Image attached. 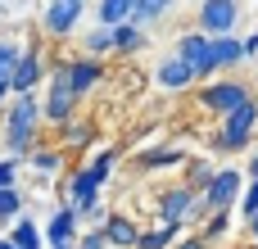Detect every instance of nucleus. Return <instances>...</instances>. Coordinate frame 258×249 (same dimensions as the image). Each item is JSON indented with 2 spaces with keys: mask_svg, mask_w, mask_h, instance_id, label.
<instances>
[{
  "mask_svg": "<svg viewBox=\"0 0 258 249\" xmlns=\"http://www.w3.org/2000/svg\"><path fill=\"white\" fill-rule=\"evenodd\" d=\"M59 132H63V154H68V150L91 145V122H77V118H73V122H68V127H59Z\"/></svg>",
  "mask_w": 258,
  "mask_h": 249,
  "instance_id": "25",
  "label": "nucleus"
},
{
  "mask_svg": "<svg viewBox=\"0 0 258 249\" xmlns=\"http://www.w3.org/2000/svg\"><path fill=\"white\" fill-rule=\"evenodd\" d=\"M236 209H240V218H245V222L258 213V181H249V186L240 191V204H236Z\"/></svg>",
  "mask_w": 258,
  "mask_h": 249,
  "instance_id": "30",
  "label": "nucleus"
},
{
  "mask_svg": "<svg viewBox=\"0 0 258 249\" xmlns=\"http://www.w3.org/2000/svg\"><path fill=\"white\" fill-rule=\"evenodd\" d=\"M172 54H181V59L195 68V77H200V82H213V77H218V64H213V36H209V32H200V27L181 32Z\"/></svg>",
  "mask_w": 258,
  "mask_h": 249,
  "instance_id": "7",
  "label": "nucleus"
},
{
  "mask_svg": "<svg viewBox=\"0 0 258 249\" xmlns=\"http://www.w3.org/2000/svg\"><path fill=\"white\" fill-rule=\"evenodd\" d=\"M86 54H91V59H109V54H113V27L86 32Z\"/></svg>",
  "mask_w": 258,
  "mask_h": 249,
  "instance_id": "23",
  "label": "nucleus"
},
{
  "mask_svg": "<svg viewBox=\"0 0 258 249\" xmlns=\"http://www.w3.org/2000/svg\"><path fill=\"white\" fill-rule=\"evenodd\" d=\"M77 249H109V245H104V231H100V227H91L86 236H77Z\"/></svg>",
  "mask_w": 258,
  "mask_h": 249,
  "instance_id": "32",
  "label": "nucleus"
},
{
  "mask_svg": "<svg viewBox=\"0 0 258 249\" xmlns=\"http://www.w3.org/2000/svg\"><path fill=\"white\" fill-rule=\"evenodd\" d=\"M145 41H150V36H145V27H136L132 18L113 27V54H141V50H145Z\"/></svg>",
  "mask_w": 258,
  "mask_h": 249,
  "instance_id": "18",
  "label": "nucleus"
},
{
  "mask_svg": "<svg viewBox=\"0 0 258 249\" xmlns=\"http://www.w3.org/2000/svg\"><path fill=\"white\" fill-rule=\"evenodd\" d=\"M249 100H254V91H249L240 77H213V82L200 86V109H209L218 122H222L227 113H236L240 104H249Z\"/></svg>",
  "mask_w": 258,
  "mask_h": 249,
  "instance_id": "5",
  "label": "nucleus"
},
{
  "mask_svg": "<svg viewBox=\"0 0 258 249\" xmlns=\"http://www.w3.org/2000/svg\"><path fill=\"white\" fill-rule=\"evenodd\" d=\"M213 172H218V168H213V163H204V159H195V163H190V168H186V186H190V191H195V195H204V186H209V181H213Z\"/></svg>",
  "mask_w": 258,
  "mask_h": 249,
  "instance_id": "26",
  "label": "nucleus"
},
{
  "mask_svg": "<svg viewBox=\"0 0 258 249\" xmlns=\"http://www.w3.org/2000/svg\"><path fill=\"white\" fill-rule=\"evenodd\" d=\"M213 64L218 73H231L236 64H245V41L231 32V36H213Z\"/></svg>",
  "mask_w": 258,
  "mask_h": 249,
  "instance_id": "16",
  "label": "nucleus"
},
{
  "mask_svg": "<svg viewBox=\"0 0 258 249\" xmlns=\"http://www.w3.org/2000/svg\"><path fill=\"white\" fill-rule=\"evenodd\" d=\"M245 41V59H258V32H249V36H240Z\"/></svg>",
  "mask_w": 258,
  "mask_h": 249,
  "instance_id": "34",
  "label": "nucleus"
},
{
  "mask_svg": "<svg viewBox=\"0 0 258 249\" xmlns=\"http://www.w3.org/2000/svg\"><path fill=\"white\" fill-rule=\"evenodd\" d=\"M77 209L73 204H63L54 218H50V227H45V240H50V249H77Z\"/></svg>",
  "mask_w": 258,
  "mask_h": 249,
  "instance_id": "14",
  "label": "nucleus"
},
{
  "mask_svg": "<svg viewBox=\"0 0 258 249\" xmlns=\"http://www.w3.org/2000/svg\"><path fill=\"white\" fill-rule=\"evenodd\" d=\"M100 82H104V59H91V54L68 59V86L77 91V100H82L86 91H95Z\"/></svg>",
  "mask_w": 258,
  "mask_h": 249,
  "instance_id": "12",
  "label": "nucleus"
},
{
  "mask_svg": "<svg viewBox=\"0 0 258 249\" xmlns=\"http://www.w3.org/2000/svg\"><path fill=\"white\" fill-rule=\"evenodd\" d=\"M45 77H50V95L41 100V113H45V122L68 127V122L77 118V91L68 86V59L45 64Z\"/></svg>",
  "mask_w": 258,
  "mask_h": 249,
  "instance_id": "3",
  "label": "nucleus"
},
{
  "mask_svg": "<svg viewBox=\"0 0 258 249\" xmlns=\"http://www.w3.org/2000/svg\"><path fill=\"white\" fill-rule=\"evenodd\" d=\"M254 132H258V95L218 122V132H213V150H218V154H240V150H249Z\"/></svg>",
  "mask_w": 258,
  "mask_h": 249,
  "instance_id": "4",
  "label": "nucleus"
},
{
  "mask_svg": "<svg viewBox=\"0 0 258 249\" xmlns=\"http://www.w3.org/2000/svg\"><path fill=\"white\" fill-rule=\"evenodd\" d=\"M18 59H23V50H18V41H9V36H0V82H9V77H14V68H18Z\"/></svg>",
  "mask_w": 258,
  "mask_h": 249,
  "instance_id": "28",
  "label": "nucleus"
},
{
  "mask_svg": "<svg viewBox=\"0 0 258 249\" xmlns=\"http://www.w3.org/2000/svg\"><path fill=\"white\" fill-rule=\"evenodd\" d=\"M82 14H86V0H45V36L50 41L73 36Z\"/></svg>",
  "mask_w": 258,
  "mask_h": 249,
  "instance_id": "10",
  "label": "nucleus"
},
{
  "mask_svg": "<svg viewBox=\"0 0 258 249\" xmlns=\"http://www.w3.org/2000/svg\"><path fill=\"white\" fill-rule=\"evenodd\" d=\"M172 249H209V240L204 236H186V240H177Z\"/></svg>",
  "mask_w": 258,
  "mask_h": 249,
  "instance_id": "33",
  "label": "nucleus"
},
{
  "mask_svg": "<svg viewBox=\"0 0 258 249\" xmlns=\"http://www.w3.org/2000/svg\"><path fill=\"white\" fill-rule=\"evenodd\" d=\"M14 100V91H9V82H0V113H5V104Z\"/></svg>",
  "mask_w": 258,
  "mask_h": 249,
  "instance_id": "35",
  "label": "nucleus"
},
{
  "mask_svg": "<svg viewBox=\"0 0 258 249\" xmlns=\"http://www.w3.org/2000/svg\"><path fill=\"white\" fill-rule=\"evenodd\" d=\"M172 5H177V0H136V9H132V23H136V27H150V23H154V18H163Z\"/></svg>",
  "mask_w": 258,
  "mask_h": 249,
  "instance_id": "22",
  "label": "nucleus"
},
{
  "mask_svg": "<svg viewBox=\"0 0 258 249\" xmlns=\"http://www.w3.org/2000/svg\"><path fill=\"white\" fill-rule=\"evenodd\" d=\"M204 218H209V209H204V200L186 181L159 195V222L163 227H186V222H204Z\"/></svg>",
  "mask_w": 258,
  "mask_h": 249,
  "instance_id": "6",
  "label": "nucleus"
},
{
  "mask_svg": "<svg viewBox=\"0 0 258 249\" xmlns=\"http://www.w3.org/2000/svg\"><path fill=\"white\" fill-rule=\"evenodd\" d=\"M181 163H186V150H177V145H163V150H141V154H136V168H141V172L181 168Z\"/></svg>",
  "mask_w": 258,
  "mask_h": 249,
  "instance_id": "17",
  "label": "nucleus"
},
{
  "mask_svg": "<svg viewBox=\"0 0 258 249\" xmlns=\"http://www.w3.org/2000/svg\"><path fill=\"white\" fill-rule=\"evenodd\" d=\"M9 186H18V163L0 159V191H9Z\"/></svg>",
  "mask_w": 258,
  "mask_h": 249,
  "instance_id": "31",
  "label": "nucleus"
},
{
  "mask_svg": "<svg viewBox=\"0 0 258 249\" xmlns=\"http://www.w3.org/2000/svg\"><path fill=\"white\" fill-rule=\"evenodd\" d=\"M41 77H45V54H41V45L32 41V45L23 50V59H18V68H14V77H9V91H14V95H32Z\"/></svg>",
  "mask_w": 258,
  "mask_h": 249,
  "instance_id": "11",
  "label": "nucleus"
},
{
  "mask_svg": "<svg viewBox=\"0 0 258 249\" xmlns=\"http://www.w3.org/2000/svg\"><path fill=\"white\" fill-rule=\"evenodd\" d=\"M240 14H245L240 0H200L195 23H200V32H209V36H231V32L240 27Z\"/></svg>",
  "mask_w": 258,
  "mask_h": 249,
  "instance_id": "8",
  "label": "nucleus"
},
{
  "mask_svg": "<svg viewBox=\"0 0 258 249\" xmlns=\"http://www.w3.org/2000/svg\"><path fill=\"white\" fill-rule=\"evenodd\" d=\"M59 163H63V150H41V145L32 150V168H41V172H54Z\"/></svg>",
  "mask_w": 258,
  "mask_h": 249,
  "instance_id": "29",
  "label": "nucleus"
},
{
  "mask_svg": "<svg viewBox=\"0 0 258 249\" xmlns=\"http://www.w3.org/2000/svg\"><path fill=\"white\" fill-rule=\"evenodd\" d=\"M23 204H27V200H23V191H18V186L0 191V222H9V227H14V222L23 218Z\"/></svg>",
  "mask_w": 258,
  "mask_h": 249,
  "instance_id": "24",
  "label": "nucleus"
},
{
  "mask_svg": "<svg viewBox=\"0 0 258 249\" xmlns=\"http://www.w3.org/2000/svg\"><path fill=\"white\" fill-rule=\"evenodd\" d=\"M113 163H118V150H100V154L91 159V168H77V172H73V181H68V204H73L77 213L91 209V204H100V191H104Z\"/></svg>",
  "mask_w": 258,
  "mask_h": 249,
  "instance_id": "2",
  "label": "nucleus"
},
{
  "mask_svg": "<svg viewBox=\"0 0 258 249\" xmlns=\"http://www.w3.org/2000/svg\"><path fill=\"white\" fill-rule=\"evenodd\" d=\"M0 249H18V245H14V240H9V236H5V240H0Z\"/></svg>",
  "mask_w": 258,
  "mask_h": 249,
  "instance_id": "38",
  "label": "nucleus"
},
{
  "mask_svg": "<svg viewBox=\"0 0 258 249\" xmlns=\"http://www.w3.org/2000/svg\"><path fill=\"white\" fill-rule=\"evenodd\" d=\"M181 240V227H154V231H141L136 249H172Z\"/></svg>",
  "mask_w": 258,
  "mask_h": 249,
  "instance_id": "21",
  "label": "nucleus"
},
{
  "mask_svg": "<svg viewBox=\"0 0 258 249\" xmlns=\"http://www.w3.org/2000/svg\"><path fill=\"white\" fill-rule=\"evenodd\" d=\"M100 231H104V245L109 249H136V240H141V227L127 213H109L100 222Z\"/></svg>",
  "mask_w": 258,
  "mask_h": 249,
  "instance_id": "15",
  "label": "nucleus"
},
{
  "mask_svg": "<svg viewBox=\"0 0 258 249\" xmlns=\"http://www.w3.org/2000/svg\"><path fill=\"white\" fill-rule=\"evenodd\" d=\"M245 181H249V177H245L240 168H218V172H213V181H209V186H204V195H200V200H204V209H209V213H218V209H236V204H240Z\"/></svg>",
  "mask_w": 258,
  "mask_h": 249,
  "instance_id": "9",
  "label": "nucleus"
},
{
  "mask_svg": "<svg viewBox=\"0 0 258 249\" xmlns=\"http://www.w3.org/2000/svg\"><path fill=\"white\" fill-rule=\"evenodd\" d=\"M9 240L18 249H45V236H41V227H36L32 218H18V222L9 227Z\"/></svg>",
  "mask_w": 258,
  "mask_h": 249,
  "instance_id": "20",
  "label": "nucleus"
},
{
  "mask_svg": "<svg viewBox=\"0 0 258 249\" xmlns=\"http://www.w3.org/2000/svg\"><path fill=\"white\" fill-rule=\"evenodd\" d=\"M227 227H231V209H218V213H209V218H204V231H200V236L213 245V240H222V236H227Z\"/></svg>",
  "mask_w": 258,
  "mask_h": 249,
  "instance_id": "27",
  "label": "nucleus"
},
{
  "mask_svg": "<svg viewBox=\"0 0 258 249\" xmlns=\"http://www.w3.org/2000/svg\"><path fill=\"white\" fill-rule=\"evenodd\" d=\"M249 181H258V145H254V154H249Z\"/></svg>",
  "mask_w": 258,
  "mask_h": 249,
  "instance_id": "36",
  "label": "nucleus"
},
{
  "mask_svg": "<svg viewBox=\"0 0 258 249\" xmlns=\"http://www.w3.org/2000/svg\"><path fill=\"white\" fill-rule=\"evenodd\" d=\"M132 9H136V0H100L95 18H100V27H118V23L132 18Z\"/></svg>",
  "mask_w": 258,
  "mask_h": 249,
  "instance_id": "19",
  "label": "nucleus"
},
{
  "mask_svg": "<svg viewBox=\"0 0 258 249\" xmlns=\"http://www.w3.org/2000/svg\"><path fill=\"white\" fill-rule=\"evenodd\" d=\"M0 118H5V150H9V159H14V163H18V159H32L36 132H41V122H45L36 91H32V95H14Z\"/></svg>",
  "mask_w": 258,
  "mask_h": 249,
  "instance_id": "1",
  "label": "nucleus"
},
{
  "mask_svg": "<svg viewBox=\"0 0 258 249\" xmlns=\"http://www.w3.org/2000/svg\"><path fill=\"white\" fill-rule=\"evenodd\" d=\"M245 227H249V240H254V249H258V213L249 218V222H245Z\"/></svg>",
  "mask_w": 258,
  "mask_h": 249,
  "instance_id": "37",
  "label": "nucleus"
},
{
  "mask_svg": "<svg viewBox=\"0 0 258 249\" xmlns=\"http://www.w3.org/2000/svg\"><path fill=\"white\" fill-rule=\"evenodd\" d=\"M154 82H159L163 91H190V86H195L200 77H195V68H190V64H186L181 54H168V59H163V64L154 68Z\"/></svg>",
  "mask_w": 258,
  "mask_h": 249,
  "instance_id": "13",
  "label": "nucleus"
}]
</instances>
